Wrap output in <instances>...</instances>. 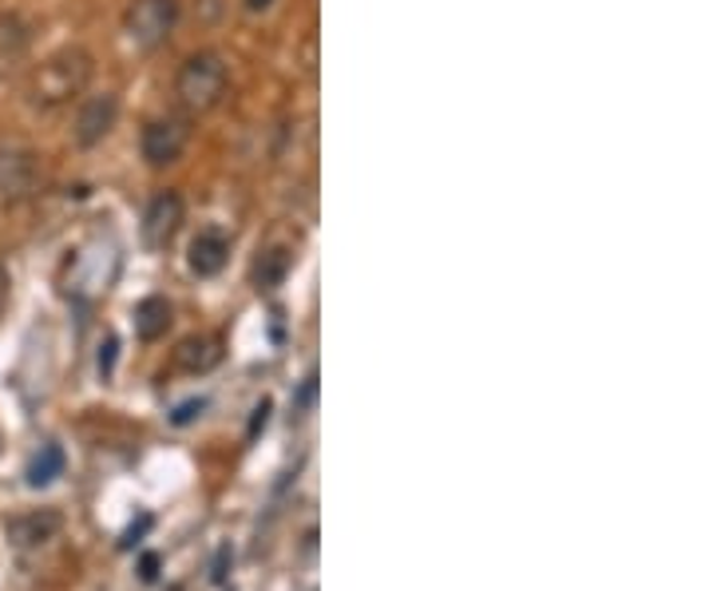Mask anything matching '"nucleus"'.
Masks as SVG:
<instances>
[{"mask_svg": "<svg viewBox=\"0 0 713 591\" xmlns=\"http://www.w3.org/2000/svg\"><path fill=\"white\" fill-rule=\"evenodd\" d=\"M63 516L56 509H40V512H24V516L9 520V540L17 548H40L48 540L60 536Z\"/></svg>", "mask_w": 713, "mask_h": 591, "instance_id": "nucleus-8", "label": "nucleus"}, {"mask_svg": "<svg viewBox=\"0 0 713 591\" xmlns=\"http://www.w3.org/2000/svg\"><path fill=\"white\" fill-rule=\"evenodd\" d=\"M91 72H96V65H91V56L83 48H60L32 72L28 96H32L37 108H63L76 96H83V88L91 83Z\"/></svg>", "mask_w": 713, "mask_h": 591, "instance_id": "nucleus-1", "label": "nucleus"}, {"mask_svg": "<svg viewBox=\"0 0 713 591\" xmlns=\"http://www.w3.org/2000/svg\"><path fill=\"white\" fill-rule=\"evenodd\" d=\"M119 119V100L111 96V91H103V96H91V100L80 104V116H76V144L80 147H96L103 144V139L111 136V128H116Z\"/></svg>", "mask_w": 713, "mask_h": 591, "instance_id": "nucleus-7", "label": "nucleus"}, {"mask_svg": "<svg viewBox=\"0 0 713 591\" xmlns=\"http://www.w3.org/2000/svg\"><path fill=\"white\" fill-rule=\"evenodd\" d=\"M190 144V124L182 116H155L139 136V151L151 167H171Z\"/></svg>", "mask_w": 713, "mask_h": 591, "instance_id": "nucleus-3", "label": "nucleus"}, {"mask_svg": "<svg viewBox=\"0 0 713 591\" xmlns=\"http://www.w3.org/2000/svg\"><path fill=\"white\" fill-rule=\"evenodd\" d=\"M270 4H274V0H246V9H250V12H266Z\"/></svg>", "mask_w": 713, "mask_h": 591, "instance_id": "nucleus-19", "label": "nucleus"}, {"mask_svg": "<svg viewBox=\"0 0 713 591\" xmlns=\"http://www.w3.org/2000/svg\"><path fill=\"white\" fill-rule=\"evenodd\" d=\"M195 413H202V401H187V405H179V413H175V425H187V421H195Z\"/></svg>", "mask_w": 713, "mask_h": 591, "instance_id": "nucleus-15", "label": "nucleus"}, {"mask_svg": "<svg viewBox=\"0 0 713 591\" xmlns=\"http://www.w3.org/2000/svg\"><path fill=\"white\" fill-rule=\"evenodd\" d=\"M187 223V203L179 191H159L143 210V243L151 250H167L175 243V235Z\"/></svg>", "mask_w": 713, "mask_h": 591, "instance_id": "nucleus-5", "label": "nucleus"}, {"mask_svg": "<svg viewBox=\"0 0 713 591\" xmlns=\"http://www.w3.org/2000/svg\"><path fill=\"white\" fill-rule=\"evenodd\" d=\"M159 572V555H143V580H155Z\"/></svg>", "mask_w": 713, "mask_h": 591, "instance_id": "nucleus-18", "label": "nucleus"}, {"mask_svg": "<svg viewBox=\"0 0 713 591\" xmlns=\"http://www.w3.org/2000/svg\"><path fill=\"white\" fill-rule=\"evenodd\" d=\"M226 258H230V238H226L222 230H199V238L190 243L187 263L199 278H215L226 266Z\"/></svg>", "mask_w": 713, "mask_h": 591, "instance_id": "nucleus-9", "label": "nucleus"}, {"mask_svg": "<svg viewBox=\"0 0 713 591\" xmlns=\"http://www.w3.org/2000/svg\"><path fill=\"white\" fill-rule=\"evenodd\" d=\"M111 365H116V337H108V346L100 349V373H111Z\"/></svg>", "mask_w": 713, "mask_h": 591, "instance_id": "nucleus-16", "label": "nucleus"}, {"mask_svg": "<svg viewBox=\"0 0 713 591\" xmlns=\"http://www.w3.org/2000/svg\"><path fill=\"white\" fill-rule=\"evenodd\" d=\"M60 473H63V453H60V445H44V449L37 453V461L28 464V484H32V489H44V484H52Z\"/></svg>", "mask_w": 713, "mask_h": 591, "instance_id": "nucleus-12", "label": "nucleus"}, {"mask_svg": "<svg viewBox=\"0 0 713 591\" xmlns=\"http://www.w3.org/2000/svg\"><path fill=\"white\" fill-rule=\"evenodd\" d=\"M286 270H289L286 250H263V258L254 263V283H258V290H274V286H281Z\"/></svg>", "mask_w": 713, "mask_h": 591, "instance_id": "nucleus-13", "label": "nucleus"}, {"mask_svg": "<svg viewBox=\"0 0 713 591\" xmlns=\"http://www.w3.org/2000/svg\"><path fill=\"white\" fill-rule=\"evenodd\" d=\"M226 88H230V72H226L222 56L218 52H195L182 60L179 76H175V100L182 111L199 116L222 104Z\"/></svg>", "mask_w": 713, "mask_h": 591, "instance_id": "nucleus-2", "label": "nucleus"}, {"mask_svg": "<svg viewBox=\"0 0 713 591\" xmlns=\"http://www.w3.org/2000/svg\"><path fill=\"white\" fill-rule=\"evenodd\" d=\"M218 362H222V342L210 334L182 337L179 349H175V370L182 373H210Z\"/></svg>", "mask_w": 713, "mask_h": 591, "instance_id": "nucleus-10", "label": "nucleus"}, {"mask_svg": "<svg viewBox=\"0 0 713 591\" xmlns=\"http://www.w3.org/2000/svg\"><path fill=\"white\" fill-rule=\"evenodd\" d=\"M179 20V0H131L127 9V37L139 48H159Z\"/></svg>", "mask_w": 713, "mask_h": 591, "instance_id": "nucleus-4", "label": "nucleus"}, {"mask_svg": "<svg viewBox=\"0 0 713 591\" xmlns=\"http://www.w3.org/2000/svg\"><path fill=\"white\" fill-rule=\"evenodd\" d=\"M266 421H270V401H258V405H254V417H250V429H246V437H258V433H263L266 429Z\"/></svg>", "mask_w": 713, "mask_h": 591, "instance_id": "nucleus-14", "label": "nucleus"}, {"mask_svg": "<svg viewBox=\"0 0 713 591\" xmlns=\"http://www.w3.org/2000/svg\"><path fill=\"white\" fill-rule=\"evenodd\" d=\"M167 326H171V306H167V298L151 294V298L139 302L136 306V334L143 337V342H159V337L167 334Z\"/></svg>", "mask_w": 713, "mask_h": 591, "instance_id": "nucleus-11", "label": "nucleus"}, {"mask_svg": "<svg viewBox=\"0 0 713 591\" xmlns=\"http://www.w3.org/2000/svg\"><path fill=\"white\" fill-rule=\"evenodd\" d=\"M40 187V159L28 147L0 151V199H28Z\"/></svg>", "mask_w": 713, "mask_h": 591, "instance_id": "nucleus-6", "label": "nucleus"}, {"mask_svg": "<svg viewBox=\"0 0 713 591\" xmlns=\"http://www.w3.org/2000/svg\"><path fill=\"white\" fill-rule=\"evenodd\" d=\"M9 294H12V278H9V270L0 266V314H4V306H9Z\"/></svg>", "mask_w": 713, "mask_h": 591, "instance_id": "nucleus-17", "label": "nucleus"}]
</instances>
